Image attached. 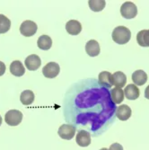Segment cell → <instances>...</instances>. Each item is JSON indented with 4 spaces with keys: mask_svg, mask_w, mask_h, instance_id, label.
Wrapping results in <instances>:
<instances>
[{
    "mask_svg": "<svg viewBox=\"0 0 149 150\" xmlns=\"http://www.w3.org/2000/svg\"><path fill=\"white\" fill-rule=\"evenodd\" d=\"M66 30L71 35H77L82 31V24L76 20H70L66 23Z\"/></svg>",
    "mask_w": 149,
    "mask_h": 150,
    "instance_id": "obj_12",
    "label": "cell"
},
{
    "mask_svg": "<svg viewBox=\"0 0 149 150\" xmlns=\"http://www.w3.org/2000/svg\"><path fill=\"white\" fill-rule=\"evenodd\" d=\"M132 111L129 106L126 104H121L118 107L117 111H116V116L118 117L119 120H128L131 117Z\"/></svg>",
    "mask_w": 149,
    "mask_h": 150,
    "instance_id": "obj_10",
    "label": "cell"
},
{
    "mask_svg": "<svg viewBox=\"0 0 149 150\" xmlns=\"http://www.w3.org/2000/svg\"><path fill=\"white\" fill-rule=\"evenodd\" d=\"M145 97L149 100V86L145 90Z\"/></svg>",
    "mask_w": 149,
    "mask_h": 150,
    "instance_id": "obj_25",
    "label": "cell"
},
{
    "mask_svg": "<svg viewBox=\"0 0 149 150\" xmlns=\"http://www.w3.org/2000/svg\"><path fill=\"white\" fill-rule=\"evenodd\" d=\"M1 124H2V117L0 116V126H1Z\"/></svg>",
    "mask_w": 149,
    "mask_h": 150,
    "instance_id": "obj_26",
    "label": "cell"
},
{
    "mask_svg": "<svg viewBox=\"0 0 149 150\" xmlns=\"http://www.w3.org/2000/svg\"><path fill=\"white\" fill-rule=\"evenodd\" d=\"M112 82H113V85L116 87L122 88L125 86L127 83V76L121 71L115 72L114 74H112Z\"/></svg>",
    "mask_w": 149,
    "mask_h": 150,
    "instance_id": "obj_16",
    "label": "cell"
},
{
    "mask_svg": "<svg viewBox=\"0 0 149 150\" xmlns=\"http://www.w3.org/2000/svg\"><path fill=\"white\" fill-rule=\"evenodd\" d=\"M35 95L32 91L31 90H25L22 92L20 95V101L23 105H30L34 102Z\"/></svg>",
    "mask_w": 149,
    "mask_h": 150,
    "instance_id": "obj_18",
    "label": "cell"
},
{
    "mask_svg": "<svg viewBox=\"0 0 149 150\" xmlns=\"http://www.w3.org/2000/svg\"><path fill=\"white\" fill-rule=\"evenodd\" d=\"M120 13L126 19H133L138 15V7L132 2H125L120 7Z\"/></svg>",
    "mask_w": 149,
    "mask_h": 150,
    "instance_id": "obj_2",
    "label": "cell"
},
{
    "mask_svg": "<svg viewBox=\"0 0 149 150\" xmlns=\"http://www.w3.org/2000/svg\"><path fill=\"white\" fill-rule=\"evenodd\" d=\"M10 73L16 76H22L25 74V69L19 60L13 61L10 65Z\"/></svg>",
    "mask_w": 149,
    "mask_h": 150,
    "instance_id": "obj_15",
    "label": "cell"
},
{
    "mask_svg": "<svg viewBox=\"0 0 149 150\" xmlns=\"http://www.w3.org/2000/svg\"><path fill=\"white\" fill-rule=\"evenodd\" d=\"M132 81H133V83L134 85H136V86H143L146 83V81H147V74L139 69V70H136L133 74H132Z\"/></svg>",
    "mask_w": 149,
    "mask_h": 150,
    "instance_id": "obj_14",
    "label": "cell"
},
{
    "mask_svg": "<svg viewBox=\"0 0 149 150\" xmlns=\"http://www.w3.org/2000/svg\"><path fill=\"white\" fill-rule=\"evenodd\" d=\"M89 7L93 12H101L104 9L106 2L104 0H90L88 2Z\"/></svg>",
    "mask_w": 149,
    "mask_h": 150,
    "instance_id": "obj_21",
    "label": "cell"
},
{
    "mask_svg": "<svg viewBox=\"0 0 149 150\" xmlns=\"http://www.w3.org/2000/svg\"><path fill=\"white\" fill-rule=\"evenodd\" d=\"M23 113L18 110H10L5 115V121L9 126H17L23 120Z\"/></svg>",
    "mask_w": 149,
    "mask_h": 150,
    "instance_id": "obj_3",
    "label": "cell"
},
{
    "mask_svg": "<svg viewBox=\"0 0 149 150\" xmlns=\"http://www.w3.org/2000/svg\"><path fill=\"white\" fill-rule=\"evenodd\" d=\"M11 21L4 15H0V34L6 33L10 30Z\"/></svg>",
    "mask_w": 149,
    "mask_h": 150,
    "instance_id": "obj_22",
    "label": "cell"
},
{
    "mask_svg": "<svg viewBox=\"0 0 149 150\" xmlns=\"http://www.w3.org/2000/svg\"><path fill=\"white\" fill-rule=\"evenodd\" d=\"M100 150H109L108 148H105V147H103V148H102V149H100Z\"/></svg>",
    "mask_w": 149,
    "mask_h": 150,
    "instance_id": "obj_27",
    "label": "cell"
},
{
    "mask_svg": "<svg viewBox=\"0 0 149 150\" xmlns=\"http://www.w3.org/2000/svg\"><path fill=\"white\" fill-rule=\"evenodd\" d=\"M109 150H123V147H122V146H121L120 144H119V143H113L110 146Z\"/></svg>",
    "mask_w": 149,
    "mask_h": 150,
    "instance_id": "obj_23",
    "label": "cell"
},
{
    "mask_svg": "<svg viewBox=\"0 0 149 150\" xmlns=\"http://www.w3.org/2000/svg\"><path fill=\"white\" fill-rule=\"evenodd\" d=\"M112 40L119 45L128 43L131 38V32L125 26H118L113 30L112 34Z\"/></svg>",
    "mask_w": 149,
    "mask_h": 150,
    "instance_id": "obj_1",
    "label": "cell"
},
{
    "mask_svg": "<svg viewBox=\"0 0 149 150\" xmlns=\"http://www.w3.org/2000/svg\"><path fill=\"white\" fill-rule=\"evenodd\" d=\"M6 72V65L2 61H0V76H3Z\"/></svg>",
    "mask_w": 149,
    "mask_h": 150,
    "instance_id": "obj_24",
    "label": "cell"
},
{
    "mask_svg": "<svg viewBox=\"0 0 149 150\" xmlns=\"http://www.w3.org/2000/svg\"><path fill=\"white\" fill-rule=\"evenodd\" d=\"M59 136L66 140H70L75 137L76 134V128L69 124H63L59 129Z\"/></svg>",
    "mask_w": 149,
    "mask_h": 150,
    "instance_id": "obj_6",
    "label": "cell"
},
{
    "mask_svg": "<svg viewBox=\"0 0 149 150\" xmlns=\"http://www.w3.org/2000/svg\"><path fill=\"white\" fill-rule=\"evenodd\" d=\"M99 79V84L104 87L107 88H111L113 86V82H112V75L108 72V71H102L99 74L98 76Z\"/></svg>",
    "mask_w": 149,
    "mask_h": 150,
    "instance_id": "obj_13",
    "label": "cell"
},
{
    "mask_svg": "<svg viewBox=\"0 0 149 150\" xmlns=\"http://www.w3.org/2000/svg\"><path fill=\"white\" fill-rule=\"evenodd\" d=\"M85 51L90 57H96L100 54V45L95 40H91L85 44Z\"/></svg>",
    "mask_w": 149,
    "mask_h": 150,
    "instance_id": "obj_11",
    "label": "cell"
},
{
    "mask_svg": "<svg viewBox=\"0 0 149 150\" xmlns=\"http://www.w3.org/2000/svg\"><path fill=\"white\" fill-rule=\"evenodd\" d=\"M137 42L141 47H149V30H142L137 34Z\"/></svg>",
    "mask_w": 149,
    "mask_h": 150,
    "instance_id": "obj_20",
    "label": "cell"
},
{
    "mask_svg": "<svg viewBox=\"0 0 149 150\" xmlns=\"http://www.w3.org/2000/svg\"><path fill=\"white\" fill-rule=\"evenodd\" d=\"M124 95H125V97L129 100H136L139 97V95H140L139 88L134 84L128 85L125 87Z\"/></svg>",
    "mask_w": 149,
    "mask_h": 150,
    "instance_id": "obj_8",
    "label": "cell"
},
{
    "mask_svg": "<svg viewBox=\"0 0 149 150\" xmlns=\"http://www.w3.org/2000/svg\"><path fill=\"white\" fill-rule=\"evenodd\" d=\"M38 47L42 50H48L52 46V40L48 35H42L40 36L37 42Z\"/></svg>",
    "mask_w": 149,
    "mask_h": 150,
    "instance_id": "obj_17",
    "label": "cell"
},
{
    "mask_svg": "<svg viewBox=\"0 0 149 150\" xmlns=\"http://www.w3.org/2000/svg\"><path fill=\"white\" fill-rule=\"evenodd\" d=\"M38 29L37 24L30 20H26L23 22V23L20 26V33L24 37H32L33 36Z\"/></svg>",
    "mask_w": 149,
    "mask_h": 150,
    "instance_id": "obj_4",
    "label": "cell"
},
{
    "mask_svg": "<svg viewBox=\"0 0 149 150\" xmlns=\"http://www.w3.org/2000/svg\"><path fill=\"white\" fill-rule=\"evenodd\" d=\"M111 97H112V100L113 101L114 103L116 104H119L120 103H122L123 100H124V91L121 89V88H112L111 90Z\"/></svg>",
    "mask_w": 149,
    "mask_h": 150,
    "instance_id": "obj_19",
    "label": "cell"
},
{
    "mask_svg": "<svg viewBox=\"0 0 149 150\" xmlns=\"http://www.w3.org/2000/svg\"><path fill=\"white\" fill-rule=\"evenodd\" d=\"M24 64L25 67H27V69H29L31 71H35L42 65V60H40V57L36 55V54H32V55L28 56L25 59Z\"/></svg>",
    "mask_w": 149,
    "mask_h": 150,
    "instance_id": "obj_7",
    "label": "cell"
},
{
    "mask_svg": "<svg viewBox=\"0 0 149 150\" xmlns=\"http://www.w3.org/2000/svg\"><path fill=\"white\" fill-rule=\"evenodd\" d=\"M76 141L80 146H88L91 144V135L88 131L81 130L76 134Z\"/></svg>",
    "mask_w": 149,
    "mask_h": 150,
    "instance_id": "obj_9",
    "label": "cell"
},
{
    "mask_svg": "<svg viewBox=\"0 0 149 150\" xmlns=\"http://www.w3.org/2000/svg\"><path fill=\"white\" fill-rule=\"evenodd\" d=\"M60 71V67L56 62H49L42 69V74L47 78L56 77Z\"/></svg>",
    "mask_w": 149,
    "mask_h": 150,
    "instance_id": "obj_5",
    "label": "cell"
}]
</instances>
